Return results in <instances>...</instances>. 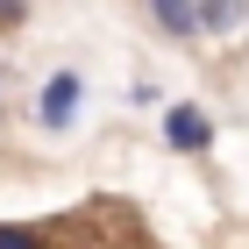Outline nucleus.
I'll return each mask as SVG.
<instances>
[{
	"label": "nucleus",
	"mask_w": 249,
	"mask_h": 249,
	"mask_svg": "<svg viewBox=\"0 0 249 249\" xmlns=\"http://www.w3.org/2000/svg\"><path fill=\"white\" fill-rule=\"evenodd\" d=\"M157 135H164V150L171 157H192V164H199V157H213V114L207 107H199V100H171V107H164V121H157Z\"/></svg>",
	"instance_id": "f257e3e1"
},
{
	"label": "nucleus",
	"mask_w": 249,
	"mask_h": 249,
	"mask_svg": "<svg viewBox=\"0 0 249 249\" xmlns=\"http://www.w3.org/2000/svg\"><path fill=\"white\" fill-rule=\"evenodd\" d=\"M78 107H86V78H78L71 64H57V71L36 86V128L43 135H71L78 128Z\"/></svg>",
	"instance_id": "f03ea898"
},
{
	"label": "nucleus",
	"mask_w": 249,
	"mask_h": 249,
	"mask_svg": "<svg viewBox=\"0 0 249 249\" xmlns=\"http://www.w3.org/2000/svg\"><path fill=\"white\" fill-rule=\"evenodd\" d=\"M142 15L164 43H199V0H142Z\"/></svg>",
	"instance_id": "7ed1b4c3"
},
{
	"label": "nucleus",
	"mask_w": 249,
	"mask_h": 249,
	"mask_svg": "<svg viewBox=\"0 0 249 249\" xmlns=\"http://www.w3.org/2000/svg\"><path fill=\"white\" fill-rule=\"evenodd\" d=\"M249 21V0H199V36H235Z\"/></svg>",
	"instance_id": "20e7f679"
},
{
	"label": "nucleus",
	"mask_w": 249,
	"mask_h": 249,
	"mask_svg": "<svg viewBox=\"0 0 249 249\" xmlns=\"http://www.w3.org/2000/svg\"><path fill=\"white\" fill-rule=\"evenodd\" d=\"M0 249H57L50 221H0Z\"/></svg>",
	"instance_id": "39448f33"
},
{
	"label": "nucleus",
	"mask_w": 249,
	"mask_h": 249,
	"mask_svg": "<svg viewBox=\"0 0 249 249\" xmlns=\"http://www.w3.org/2000/svg\"><path fill=\"white\" fill-rule=\"evenodd\" d=\"M21 21H29V0H0V36H15Z\"/></svg>",
	"instance_id": "423d86ee"
},
{
	"label": "nucleus",
	"mask_w": 249,
	"mask_h": 249,
	"mask_svg": "<svg viewBox=\"0 0 249 249\" xmlns=\"http://www.w3.org/2000/svg\"><path fill=\"white\" fill-rule=\"evenodd\" d=\"M0 86H7V64H0Z\"/></svg>",
	"instance_id": "0eeeda50"
}]
</instances>
